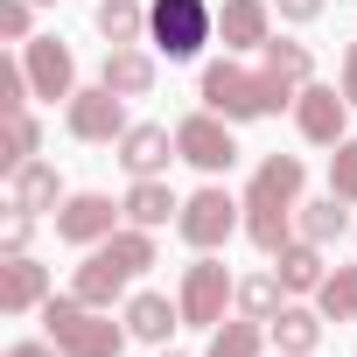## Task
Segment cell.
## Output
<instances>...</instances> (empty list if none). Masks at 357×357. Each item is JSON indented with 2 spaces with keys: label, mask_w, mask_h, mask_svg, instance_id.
<instances>
[{
  "label": "cell",
  "mask_w": 357,
  "mask_h": 357,
  "mask_svg": "<svg viewBox=\"0 0 357 357\" xmlns=\"http://www.w3.org/2000/svg\"><path fill=\"white\" fill-rule=\"evenodd\" d=\"M197 98H204L218 119L245 126V119H273V112H280V105H294L301 91H294V84H280L266 63L252 70V63H238V56H218V63H204V84H197Z\"/></svg>",
  "instance_id": "6da1fadb"
},
{
  "label": "cell",
  "mask_w": 357,
  "mask_h": 357,
  "mask_svg": "<svg viewBox=\"0 0 357 357\" xmlns=\"http://www.w3.org/2000/svg\"><path fill=\"white\" fill-rule=\"evenodd\" d=\"M43 336H50L63 357H119V350L133 343L126 322H112L105 308H91V301H77V294H50V301H43Z\"/></svg>",
  "instance_id": "7a4b0ae2"
},
{
  "label": "cell",
  "mask_w": 357,
  "mask_h": 357,
  "mask_svg": "<svg viewBox=\"0 0 357 357\" xmlns=\"http://www.w3.org/2000/svg\"><path fill=\"white\" fill-rule=\"evenodd\" d=\"M204 43H218V8L211 0H147V50L168 63L204 56Z\"/></svg>",
  "instance_id": "3957f363"
},
{
  "label": "cell",
  "mask_w": 357,
  "mask_h": 357,
  "mask_svg": "<svg viewBox=\"0 0 357 357\" xmlns=\"http://www.w3.org/2000/svg\"><path fill=\"white\" fill-rule=\"evenodd\" d=\"M175 301H183V322H190V329H218L225 308H238V280H231V266H225L218 252H197V259L183 266Z\"/></svg>",
  "instance_id": "277c9868"
},
{
  "label": "cell",
  "mask_w": 357,
  "mask_h": 357,
  "mask_svg": "<svg viewBox=\"0 0 357 357\" xmlns=\"http://www.w3.org/2000/svg\"><path fill=\"white\" fill-rule=\"evenodd\" d=\"M175 231H183V245H197V252H218L231 231H245V197L204 183L197 197H183V218H175Z\"/></svg>",
  "instance_id": "5b68a950"
},
{
  "label": "cell",
  "mask_w": 357,
  "mask_h": 357,
  "mask_svg": "<svg viewBox=\"0 0 357 357\" xmlns=\"http://www.w3.org/2000/svg\"><path fill=\"white\" fill-rule=\"evenodd\" d=\"M175 147H183V161H190V168H204L211 183H218V175H231V161H238L231 119H218L211 105H197V112L175 119Z\"/></svg>",
  "instance_id": "8992f818"
},
{
  "label": "cell",
  "mask_w": 357,
  "mask_h": 357,
  "mask_svg": "<svg viewBox=\"0 0 357 357\" xmlns=\"http://www.w3.org/2000/svg\"><path fill=\"white\" fill-rule=\"evenodd\" d=\"M63 126H70V140H84V147H119V133H126L133 119H126V98H119V91L77 84V98L63 105Z\"/></svg>",
  "instance_id": "52a82bcc"
},
{
  "label": "cell",
  "mask_w": 357,
  "mask_h": 357,
  "mask_svg": "<svg viewBox=\"0 0 357 357\" xmlns=\"http://www.w3.org/2000/svg\"><path fill=\"white\" fill-rule=\"evenodd\" d=\"M350 98H343V84H301V98H294V126H301V140L308 147H336V140H350Z\"/></svg>",
  "instance_id": "ba28073f"
},
{
  "label": "cell",
  "mask_w": 357,
  "mask_h": 357,
  "mask_svg": "<svg viewBox=\"0 0 357 357\" xmlns=\"http://www.w3.org/2000/svg\"><path fill=\"white\" fill-rule=\"evenodd\" d=\"M119 218H126V211H119L112 197H98V190H77V197H63V211H56L50 225H56V238H63V245L91 252V245H105V238L119 231Z\"/></svg>",
  "instance_id": "9c48e42d"
},
{
  "label": "cell",
  "mask_w": 357,
  "mask_h": 357,
  "mask_svg": "<svg viewBox=\"0 0 357 357\" xmlns=\"http://www.w3.org/2000/svg\"><path fill=\"white\" fill-rule=\"evenodd\" d=\"M22 63H29L36 98H50V105H70V98H77V56H70V43L29 36V43H22Z\"/></svg>",
  "instance_id": "30bf717a"
},
{
  "label": "cell",
  "mask_w": 357,
  "mask_h": 357,
  "mask_svg": "<svg viewBox=\"0 0 357 357\" xmlns=\"http://www.w3.org/2000/svg\"><path fill=\"white\" fill-rule=\"evenodd\" d=\"M133 183H147V175H168V161H183V147H175V126H154V119H133L119 133V154H112Z\"/></svg>",
  "instance_id": "8fae6325"
},
{
  "label": "cell",
  "mask_w": 357,
  "mask_h": 357,
  "mask_svg": "<svg viewBox=\"0 0 357 357\" xmlns=\"http://www.w3.org/2000/svg\"><path fill=\"white\" fill-rule=\"evenodd\" d=\"M218 43L225 56H252L273 43V0H218Z\"/></svg>",
  "instance_id": "7c38bea8"
},
{
  "label": "cell",
  "mask_w": 357,
  "mask_h": 357,
  "mask_svg": "<svg viewBox=\"0 0 357 357\" xmlns=\"http://www.w3.org/2000/svg\"><path fill=\"white\" fill-rule=\"evenodd\" d=\"M8 211H29V218H56L63 211V175H56V161H22L15 175H8Z\"/></svg>",
  "instance_id": "4fadbf2b"
},
{
  "label": "cell",
  "mask_w": 357,
  "mask_h": 357,
  "mask_svg": "<svg viewBox=\"0 0 357 357\" xmlns=\"http://www.w3.org/2000/svg\"><path fill=\"white\" fill-rule=\"evenodd\" d=\"M301 183H308L301 154H266V161L252 168V183H245V204H266V211H301Z\"/></svg>",
  "instance_id": "5bb4252c"
},
{
  "label": "cell",
  "mask_w": 357,
  "mask_h": 357,
  "mask_svg": "<svg viewBox=\"0 0 357 357\" xmlns=\"http://www.w3.org/2000/svg\"><path fill=\"white\" fill-rule=\"evenodd\" d=\"M119 322L133 329V343H168L175 329H183V301H168V294H154V287H140V294H126V308H119Z\"/></svg>",
  "instance_id": "9a60e30c"
},
{
  "label": "cell",
  "mask_w": 357,
  "mask_h": 357,
  "mask_svg": "<svg viewBox=\"0 0 357 357\" xmlns=\"http://www.w3.org/2000/svg\"><path fill=\"white\" fill-rule=\"evenodd\" d=\"M126 287H133V273L105 252V245H91L84 252V266L70 273V294L77 301H91V308H112V301H126Z\"/></svg>",
  "instance_id": "2e32d148"
},
{
  "label": "cell",
  "mask_w": 357,
  "mask_h": 357,
  "mask_svg": "<svg viewBox=\"0 0 357 357\" xmlns=\"http://www.w3.org/2000/svg\"><path fill=\"white\" fill-rule=\"evenodd\" d=\"M43 301H50V266L15 252L8 266H0V315H36Z\"/></svg>",
  "instance_id": "e0dca14e"
},
{
  "label": "cell",
  "mask_w": 357,
  "mask_h": 357,
  "mask_svg": "<svg viewBox=\"0 0 357 357\" xmlns=\"http://www.w3.org/2000/svg\"><path fill=\"white\" fill-rule=\"evenodd\" d=\"M119 211H126V225H140V231H161L168 218H183V197L168 190V175H147V183H133V190L119 197Z\"/></svg>",
  "instance_id": "ac0fdd59"
},
{
  "label": "cell",
  "mask_w": 357,
  "mask_h": 357,
  "mask_svg": "<svg viewBox=\"0 0 357 357\" xmlns=\"http://www.w3.org/2000/svg\"><path fill=\"white\" fill-rule=\"evenodd\" d=\"M154 56L140 50V43H126V50H105V70H98V84L105 91H119V98H147L154 91Z\"/></svg>",
  "instance_id": "d6986e66"
},
{
  "label": "cell",
  "mask_w": 357,
  "mask_h": 357,
  "mask_svg": "<svg viewBox=\"0 0 357 357\" xmlns=\"http://www.w3.org/2000/svg\"><path fill=\"white\" fill-rule=\"evenodd\" d=\"M322 308H308V301H280V315L266 322V336H273V350H315L322 343Z\"/></svg>",
  "instance_id": "ffe728a7"
},
{
  "label": "cell",
  "mask_w": 357,
  "mask_h": 357,
  "mask_svg": "<svg viewBox=\"0 0 357 357\" xmlns=\"http://www.w3.org/2000/svg\"><path fill=\"white\" fill-rule=\"evenodd\" d=\"M343 225H350V211H343V197H336V190L294 211V238H308V245H336V238H343Z\"/></svg>",
  "instance_id": "44dd1931"
},
{
  "label": "cell",
  "mask_w": 357,
  "mask_h": 357,
  "mask_svg": "<svg viewBox=\"0 0 357 357\" xmlns=\"http://www.w3.org/2000/svg\"><path fill=\"white\" fill-rule=\"evenodd\" d=\"M273 273H280V287H287V294H315V287L329 280V266H322V245H308V238H294V245L273 259Z\"/></svg>",
  "instance_id": "7402d4cb"
},
{
  "label": "cell",
  "mask_w": 357,
  "mask_h": 357,
  "mask_svg": "<svg viewBox=\"0 0 357 357\" xmlns=\"http://www.w3.org/2000/svg\"><path fill=\"white\" fill-rule=\"evenodd\" d=\"M204 357H266V322H252V315H225V322L211 329Z\"/></svg>",
  "instance_id": "603a6c76"
},
{
  "label": "cell",
  "mask_w": 357,
  "mask_h": 357,
  "mask_svg": "<svg viewBox=\"0 0 357 357\" xmlns=\"http://www.w3.org/2000/svg\"><path fill=\"white\" fill-rule=\"evenodd\" d=\"M98 36H105V50L147 43V0H98Z\"/></svg>",
  "instance_id": "cb8c5ba5"
},
{
  "label": "cell",
  "mask_w": 357,
  "mask_h": 357,
  "mask_svg": "<svg viewBox=\"0 0 357 357\" xmlns=\"http://www.w3.org/2000/svg\"><path fill=\"white\" fill-rule=\"evenodd\" d=\"M259 63H266L280 84H294V91H301V84H315V50H308V43H294V36H273V43L259 50Z\"/></svg>",
  "instance_id": "d4e9b609"
},
{
  "label": "cell",
  "mask_w": 357,
  "mask_h": 357,
  "mask_svg": "<svg viewBox=\"0 0 357 357\" xmlns=\"http://www.w3.org/2000/svg\"><path fill=\"white\" fill-rule=\"evenodd\" d=\"M280 301H287L280 273H245V280H238V315H252V322H273V315H280Z\"/></svg>",
  "instance_id": "484cf974"
},
{
  "label": "cell",
  "mask_w": 357,
  "mask_h": 357,
  "mask_svg": "<svg viewBox=\"0 0 357 357\" xmlns=\"http://www.w3.org/2000/svg\"><path fill=\"white\" fill-rule=\"evenodd\" d=\"M315 308L329 322H357V266H336L322 287H315Z\"/></svg>",
  "instance_id": "4316f807"
},
{
  "label": "cell",
  "mask_w": 357,
  "mask_h": 357,
  "mask_svg": "<svg viewBox=\"0 0 357 357\" xmlns=\"http://www.w3.org/2000/svg\"><path fill=\"white\" fill-rule=\"evenodd\" d=\"M105 252H112V259H119V266L140 280V273L154 266V231H140V225H119V231L105 238Z\"/></svg>",
  "instance_id": "83f0119b"
},
{
  "label": "cell",
  "mask_w": 357,
  "mask_h": 357,
  "mask_svg": "<svg viewBox=\"0 0 357 357\" xmlns=\"http://www.w3.org/2000/svg\"><path fill=\"white\" fill-rule=\"evenodd\" d=\"M36 147H43V126H36V112H8V154H0V168H22V161H36Z\"/></svg>",
  "instance_id": "f1b7e54d"
},
{
  "label": "cell",
  "mask_w": 357,
  "mask_h": 357,
  "mask_svg": "<svg viewBox=\"0 0 357 357\" xmlns=\"http://www.w3.org/2000/svg\"><path fill=\"white\" fill-rule=\"evenodd\" d=\"M329 190L357 211V140H336L329 147Z\"/></svg>",
  "instance_id": "f546056e"
},
{
  "label": "cell",
  "mask_w": 357,
  "mask_h": 357,
  "mask_svg": "<svg viewBox=\"0 0 357 357\" xmlns=\"http://www.w3.org/2000/svg\"><path fill=\"white\" fill-rule=\"evenodd\" d=\"M0 36H8V43H29V36H36V0H0Z\"/></svg>",
  "instance_id": "4dcf8cb0"
},
{
  "label": "cell",
  "mask_w": 357,
  "mask_h": 357,
  "mask_svg": "<svg viewBox=\"0 0 357 357\" xmlns=\"http://www.w3.org/2000/svg\"><path fill=\"white\" fill-rule=\"evenodd\" d=\"M29 238H36V218L29 211H8V225H0V252L15 259V252H29Z\"/></svg>",
  "instance_id": "1f68e13d"
},
{
  "label": "cell",
  "mask_w": 357,
  "mask_h": 357,
  "mask_svg": "<svg viewBox=\"0 0 357 357\" xmlns=\"http://www.w3.org/2000/svg\"><path fill=\"white\" fill-rule=\"evenodd\" d=\"M322 8H329V0H273V15H280V22H294V29L322 22Z\"/></svg>",
  "instance_id": "d6a6232c"
},
{
  "label": "cell",
  "mask_w": 357,
  "mask_h": 357,
  "mask_svg": "<svg viewBox=\"0 0 357 357\" xmlns=\"http://www.w3.org/2000/svg\"><path fill=\"white\" fill-rule=\"evenodd\" d=\"M8 357H63V350L43 336V343H8Z\"/></svg>",
  "instance_id": "836d02e7"
},
{
  "label": "cell",
  "mask_w": 357,
  "mask_h": 357,
  "mask_svg": "<svg viewBox=\"0 0 357 357\" xmlns=\"http://www.w3.org/2000/svg\"><path fill=\"white\" fill-rule=\"evenodd\" d=\"M343 98H350V105H357V43H350V50H343Z\"/></svg>",
  "instance_id": "e575fe53"
},
{
  "label": "cell",
  "mask_w": 357,
  "mask_h": 357,
  "mask_svg": "<svg viewBox=\"0 0 357 357\" xmlns=\"http://www.w3.org/2000/svg\"><path fill=\"white\" fill-rule=\"evenodd\" d=\"M280 357H315V350H280Z\"/></svg>",
  "instance_id": "d590c367"
},
{
  "label": "cell",
  "mask_w": 357,
  "mask_h": 357,
  "mask_svg": "<svg viewBox=\"0 0 357 357\" xmlns=\"http://www.w3.org/2000/svg\"><path fill=\"white\" fill-rule=\"evenodd\" d=\"M36 8H56V0H36Z\"/></svg>",
  "instance_id": "8d00e7d4"
},
{
  "label": "cell",
  "mask_w": 357,
  "mask_h": 357,
  "mask_svg": "<svg viewBox=\"0 0 357 357\" xmlns=\"http://www.w3.org/2000/svg\"><path fill=\"white\" fill-rule=\"evenodd\" d=\"M161 357H175V350H161Z\"/></svg>",
  "instance_id": "74e56055"
}]
</instances>
